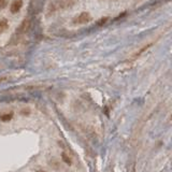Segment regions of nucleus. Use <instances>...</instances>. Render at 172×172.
Returning a JSON list of instances; mask_svg holds the SVG:
<instances>
[{"mask_svg":"<svg viewBox=\"0 0 172 172\" xmlns=\"http://www.w3.org/2000/svg\"><path fill=\"white\" fill-rule=\"evenodd\" d=\"M13 117V114L12 113H7V114H2V115H0V121L2 122H9L11 121Z\"/></svg>","mask_w":172,"mask_h":172,"instance_id":"nucleus-6","label":"nucleus"},{"mask_svg":"<svg viewBox=\"0 0 172 172\" xmlns=\"http://www.w3.org/2000/svg\"><path fill=\"white\" fill-rule=\"evenodd\" d=\"M22 7H23V1L22 0H14L12 2V5H10L11 13H13V14L17 13L22 9Z\"/></svg>","mask_w":172,"mask_h":172,"instance_id":"nucleus-2","label":"nucleus"},{"mask_svg":"<svg viewBox=\"0 0 172 172\" xmlns=\"http://www.w3.org/2000/svg\"><path fill=\"white\" fill-rule=\"evenodd\" d=\"M9 28V22L5 18H0V34H3Z\"/></svg>","mask_w":172,"mask_h":172,"instance_id":"nucleus-4","label":"nucleus"},{"mask_svg":"<svg viewBox=\"0 0 172 172\" xmlns=\"http://www.w3.org/2000/svg\"><path fill=\"white\" fill-rule=\"evenodd\" d=\"M8 5V1L7 0H0V10L5 9Z\"/></svg>","mask_w":172,"mask_h":172,"instance_id":"nucleus-8","label":"nucleus"},{"mask_svg":"<svg viewBox=\"0 0 172 172\" xmlns=\"http://www.w3.org/2000/svg\"><path fill=\"white\" fill-rule=\"evenodd\" d=\"M62 160H64V161L66 162V164H71V159H70L69 157H68V155H67V154H65V153H64V154L62 155Z\"/></svg>","mask_w":172,"mask_h":172,"instance_id":"nucleus-7","label":"nucleus"},{"mask_svg":"<svg viewBox=\"0 0 172 172\" xmlns=\"http://www.w3.org/2000/svg\"><path fill=\"white\" fill-rule=\"evenodd\" d=\"M92 21V16L88 12H82L79 16L73 20V23L79 24V25H83V24H87Z\"/></svg>","mask_w":172,"mask_h":172,"instance_id":"nucleus-1","label":"nucleus"},{"mask_svg":"<svg viewBox=\"0 0 172 172\" xmlns=\"http://www.w3.org/2000/svg\"><path fill=\"white\" fill-rule=\"evenodd\" d=\"M38 172H45V171H43V170H40V171H38Z\"/></svg>","mask_w":172,"mask_h":172,"instance_id":"nucleus-10","label":"nucleus"},{"mask_svg":"<svg viewBox=\"0 0 172 172\" xmlns=\"http://www.w3.org/2000/svg\"><path fill=\"white\" fill-rule=\"evenodd\" d=\"M28 27H29V21H28V20H25V21H23V23L21 24V26L18 27L17 31L20 32V34H23V32L27 31Z\"/></svg>","mask_w":172,"mask_h":172,"instance_id":"nucleus-5","label":"nucleus"},{"mask_svg":"<svg viewBox=\"0 0 172 172\" xmlns=\"http://www.w3.org/2000/svg\"><path fill=\"white\" fill-rule=\"evenodd\" d=\"M107 21H108V17H104V18H102V20H100V21L98 22V24H99V25H102V24H104Z\"/></svg>","mask_w":172,"mask_h":172,"instance_id":"nucleus-9","label":"nucleus"},{"mask_svg":"<svg viewBox=\"0 0 172 172\" xmlns=\"http://www.w3.org/2000/svg\"><path fill=\"white\" fill-rule=\"evenodd\" d=\"M77 0H62L58 3V9H68L75 5Z\"/></svg>","mask_w":172,"mask_h":172,"instance_id":"nucleus-3","label":"nucleus"}]
</instances>
